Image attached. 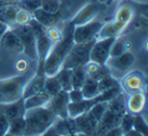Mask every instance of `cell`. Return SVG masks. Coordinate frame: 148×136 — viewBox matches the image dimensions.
Listing matches in <instances>:
<instances>
[{"label":"cell","instance_id":"cell-1","mask_svg":"<svg viewBox=\"0 0 148 136\" xmlns=\"http://www.w3.org/2000/svg\"><path fill=\"white\" fill-rule=\"evenodd\" d=\"M73 29L71 23H68L63 32V37L60 41L53 44L50 49L44 64V71L46 76H54L63 67L64 61L73 46Z\"/></svg>","mask_w":148,"mask_h":136},{"label":"cell","instance_id":"cell-2","mask_svg":"<svg viewBox=\"0 0 148 136\" xmlns=\"http://www.w3.org/2000/svg\"><path fill=\"white\" fill-rule=\"evenodd\" d=\"M126 112V95L121 91L107 102L106 110L92 135H105L110 129L119 126L122 117Z\"/></svg>","mask_w":148,"mask_h":136},{"label":"cell","instance_id":"cell-3","mask_svg":"<svg viewBox=\"0 0 148 136\" xmlns=\"http://www.w3.org/2000/svg\"><path fill=\"white\" fill-rule=\"evenodd\" d=\"M25 136L43 135L45 131L59 118L48 106L25 110Z\"/></svg>","mask_w":148,"mask_h":136},{"label":"cell","instance_id":"cell-4","mask_svg":"<svg viewBox=\"0 0 148 136\" xmlns=\"http://www.w3.org/2000/svg\"><path fill=\"white\" fill-rule=\"evenodd\" d=\"M29 78L31 76L27 71L8 78L0 79V105L23 99L25 87Z\"/></svg>","mask_w":148,"mask_h":136},{"label":"cell","instance_id":"cell-5","mask_svg":"<svg viewBox=\"0 0 148 136\" xmlns=\"http://www.w3.org/2000/svg\"><path fill=\"white\" fill-rule=\"evenodd\" d=\"M106 107H107V102H99L93 105L88 111L83 113L82 115L74 118L73 121L79 134L92 135L105 112Z\"/></svg>","mask_w":148,"mask_h":136},{"label":"cell","instance_id":"cell-6","mask_svg":"<svg viewBox=\"0 0 148 136\" xmlns=\"http://www.w3.org/2000/svg\"><path fill=\"white\" fill-rule=\"evenodd\" d=\"M95 40L86 42V43H74L70 49L63 67L72 68L76 66H84L89 61V53Z\"/></svg>","mask_w":148,"mask_h":136},{"label":"cell","instance_id":"cell-7","mask_svg":"<svg viewBox=\"0 0 148 136\" xmlns=\"http://www.w3.org/2000/svg\"><path fill=\"white\" fill-rule=\"evenodd\" d=\"M10 29L21 40L23 45V53L32 61L37 62V45H36V36L32 27L29 25H14Z\"/></svg>","mask_w":148,"mask_h":136},{"label":"cell","instance_id":"cell-8","mask_svg":"<svg viewBox=\"0 0 148 136\" xmlns=\"http://www.w3.org/2000/svg\"><path fill=\"white\" fill-rule=\"evenodd\" d=\"M120 87L125 95L136 91H146V77L139 70L128 71L121 77Z\"/></svg>","mask_w":148,"mask_h":136},{"label":"cell","instance_id":"cell-9","mask_svg":"<svg viewBox=\"0 0 148 136\" xmlns=\"http://www.w3.org/2000/svg\"><path fill=\"white\" fill-rule=\"evenodd\" d=\"M135 63V55L130 51H126L115 57H109L106 66L111 74L117 72L121 77L130 70V68Z\"/></svg>","mask_w":148,"mask_h":136},{"label":"cell","instance_id":"cell-10","mask_svg":"<svg viewBox=\"0 0 148 136\" xmlns=\"http://www.w3.org/2000/svg\"><path fill=\"white\" fill-rule=\"evenodd\" d=\"M116 38H107V39L95 40L89 53V60L95 62L101 66H106L110 57V51Z\"/></svg>","mask_w":148,"mask_h":136},{"label":"cell","instance_id":"cell-11","mask_svg":"<svg viewBox=\"0 0 148 136\" xmlns=\"http://www.w3.org/2000/svg\"><path fill=\"white\" fill-rule=\"evenodd\" d=\"M103 23L101 21H89L84 25H76L73 29L74 43H86L95 40L97 33L101 30Z\"/></svg>","mask_w":148,"mask_h":136},{"label":"cell","instance_id":"cell-12","mask_svg":"<svg viewBox=\"0 0 148 136\" xmlns=\"http://www.w3.org/2000/svg\"><path fill=\"white\" fill-rule=\"evenodd\" d=\"M134 14H135V11L130 5H121L117 9L113 23L118 37H120V35L123 33V31L127 27V25L131 23Z\"/></svg>","mask_w":148,"mask_h":136},{"label":"cell","instance_id":"cell-13","mask_svg":"<svg viewBox=\"0 0 148 136\" xmlns=\"http://www.w3.org/2000/svg\"><path fill=\"white\" fill-rule=\"evenodd\" d=\"M69 103L70 101H69V95H68V91L61 89L58 93H56L55 95L51 97V99H50L47 106L59 118L65 119V118H68L67 108Z\"/></svg>","mask_w":148,"mask_h":136},{"label":"cell","instance_id":"cell-14","mask_svg":"<svg viewBox=\"0 0 148 136\" xmlns=\"http://www.w3.org/2000/svg\"><path fill=\"white\" fill-rule=\"evenodd\" d=\"M97 13H99V6L95 3H87L74 15L73 19L69 23L73 27L84 25L89 21H92L97 15Z\"/></svg>","mask_w":148,"mask_h":136},{"label":"cell","instance_id":"cell-15","mask_svg":"<svg viewBox=\"0 0 148 136\" xmlns=\"http://www.w3.org/2000/svg\"><path fill=\"white\" fill-rule=\"evenodd\" d=\"M146 104V95L145 91H136L126 97V110L129 113L140 114L143 112Z\"/></svg>","mask_w":148,"mask_h":136},{"label":"cell","instance_id":"cell-16","mask_svg":"<svg viewBox=\"0 0 148 136\" xmlns=\"http://www.w3.org/2000/svg\"><path fill=\"white\" fill-rule=\"evenodd\" d=\"M0 47H2L4 50L10 52V53H23V45L21 43V40L18 39L15 33L9 27L4 35L0 40Z\"/></svg>","mask_w":148,"mask_h":136},{"label":"cell","instance_id":"cell-17","mask_svg":"<svg viewBox=\"0 0 148 136\" xmlns=\"http://www.w3.org/2000/svg\"><path fill=\"white\" fill-rule=\"evenodd\" d=\"M0 113H2L8 119L9 122L13 119H16V118L23 117L25 113L23 99H21L10 104L0 105Z\"/></svg>","mask_w":148,"mask_h":136},{"label":"cell","instance_id":"cell-18","mask_svg":"<svg viewBox=\"0 0 148 136\" xmlns=\"http://www.w3.org/2000/svg\"><path fill=\"white\" fill-rule=\"evenodd\" d=\"M45 78V74H39V73H36L34 76H32L25 84V91H23V99L43 91Z\"/></svg>","mask_w":148,"mask_h":136},{"label":"cell","instance_id":"cell-19","mask_svg":"<svg viewBox=\"0 0 148 136\" xmlns=\"http://www.w3.org/2000/svg\"><path fill=\"white\" fill-rule=\"evenodd\" d=\"M33 17L38 21V23H41L43 27H52V25H56V23H58L60 16L59 13H51L48 12V11L42 9L41 7L38 8L37 10H35L32 13Z\"/></svg>","mask_w":148,"mask_h":136},{"label":"cell","instance_id":"cell-20","mask_svg":"<svg viewBox=\"0 0 148 136\" xmlns=\"http://www.w3.org/2000/svg\"><path fill=\"white\" fill-rule=\"evenodd\" d=\"M50 97L45 91H41L39 93H35L33 95H29V97L23 99V103H25V110L33 109V108H39V107H45L49 103Z\"/></svg>","mask_w":148,"mask_h":136},{"label":"cell","instance_id":"cell-21","mask_svg":"<svg viewBox=\"0 0 148 136\" xmlns=\"http://www.w3.org/2000/svg\"><path fill=\"white\" fill-rule=\"evenodd\" d=\"M83 99H92L101 93L99 87V80L93 77L86 76L82 87L80 89Z\"/></svg>","mask_w":148,"mask_h":136},{"label":"cell","instance_id":"cell-22","mask_svg":"<svg viewBox=\"0 0 148 136\" xmlns=\"http://www.w3.org/2000/svg\"><path fill=\"white\" fill-rule=\"evenodd\" d=\"M17 10L18 8L14 5H6L0 7V21L6 23L9 27L14 25Z\"/></svg>","mask_w":148,"mask_h":136},{"label":"cell","instance_id":"cell-23","mask_svg":"<svg viewBox=\"0 0 148 136\" xmlns=\"http://www.w3.org/2000/svg\"><path fill=\"white\" fill-rule=\"evenodd\" d=\"M86 72L84 70V66H76L71 69V79L72 89H80L86 79Z\"/></svg>","mask_w":148,"mask_h":136},{"label":"cell","instance_id":"cell-24","mask_svg":"<svg viewBox=\"0 0 148 136\" xmlns=\"http://www.w3.org/2000/svg\"><path fill=\"white\" fill-rule=\"evenodd\" d=\"M59 81L61 89L65 91L72 89V79H71V69L70 68L62 67L58 73L55 75Z\"/></svg>","mask_w":148,"mask_h":136},{"label":"cell","instance_id":"cell-25","mask_svg":"<svg viewBox=\"0 0 148 136\" xmlns=\"http://www.w3.org/2000/svg\"><path fill=\"white\" fill-rule=\"evenodd\" d=\"M25 117H19L16 119H13L9 122V128L7 135H14V136H21L25 134Z\"/></svg>","mask_w":148,"mask_h":136},{"label":"cell","instance_id":"cell-26","mask_svg":"<svg viewBox=\"0 0 148 136\" xmlns=\"http://www.w3.org/2000/svg\"><path fill=\"white\" fill-rule=\"evenodd\" d=\"M61 85H60L59 81H58L57 77L54 76H46L45 83H44V91L53 97L56 93H58L61 91Z\"/></svg>","mask_w":148,"mask_h":136},{"label":"cell","instance_id":"cell-27","mask_svg":"<svg viewBox=\"0 0 148 136\" xmlns=\"http://www.w3.org/2000/svg\"><path fill=\"white\" fill-rule=\"evenodd\" d=\"M112 37H115V38L118 37L117 34H116L113 21H109V23H103L101 30L99 31L97 37H95V40L107 39V38H112Z\"/></svg>","mask_w":148,"mask_h":136},{"label":"cell","instance_id":"cell-28","mask_svg":"<svg viewBox=\"0 0 148 136\" xmlns=\"http://www.w3.org/2000/svg\"><path fill=\"white\" fill-rule=\"evenodd\" d=\"M133 129L139 132L141 136H146L148 134V125L144 117L140 114H135L133 120Z\"/></svg>","mask_w":148,"mask_h":136},{"label":"cell","instance_id":"cell-29","mask_svg":"<svg viewBox=\"0 0 148 136\" xmlns=\"http://www.w3.org/2000/svg\"><path fill=\"white\" fill-rule=\"evenodd\" d=\"M128 51L127 47V42L123 39H120L119 37H117L115 39V41L113 42V45L111 47V51H110V57H115L120 54L124 53V52Z\"/></svg>","mask_w":148,"mask_h":136},{"label":"cell","instance_id":"cell-30","mask_svg":"<svg viewBox=\"0 0 148 136\" xmlns=\"http://www.w3.org/2000/svg\"><path fill=\"white\" fill-rule=\"evenodd\" d=\"M117 83H119L117 81V79H116L115 77H114L113 75L111 74V73L108 72L107 74H105L99 80V91H101V93H103V91H106V89H110V87H112L113 85L117 84Z\"/></svg>","mask_w":148,"mask_h":136},{"label":"cell","instance_id":"cell-31","mask_svg":"<svg viewBox=\"0 0 148 136\" xmlns=\"http://www.w3.org/2000/svg\"><path fill=\"white\" fill-rule=\"evenodd\" d=\"M133 120H134V115L129 113V112H126L123 117H122L119 126L122 131H123L124 135H125L128 131L133 129Z\"/></svg>","mask_w":148,"mask_h":136},{"label":"cell","instance_id":"cell-32","mask_svg":"<svg viewBox=\"0 0 148 136\" xmlns=\"http://www.w3.org/2000/svg\"><path fill=\"white\" fill-rule=\"evenodd\" d=\"M60 6H61L60 0H41V8L48 12H59Z\"/></svg>","mask_w":148,"mask_h":136},{"label":"cell","instance_id":"cell-33","mask_svg":"<svg viewBox=\"0 0 148 136\" xmlns=\"http://www.w3.org/2000/svg\"><path fill=\"white\" fill-rule=\"evenodd\" d=\"M21 8L33 13L35 10L41 7V0H17Z\"/></svg>","mask_w":148,"mask_h":136},{"label":"cell","instance_id":"cell-34","mask_svg":"<svg viewBox=\"0 0 148 136\" xmlns=\"http://www.w3.org/2000/svg\"><path fill=\"white\" fill-rule=\"evenodd\" d=\"M45 32H46L47 37L53 42V44L58 41H60V40L62 39V37H63V32L60 31V30L58 29V27H56L55 25L46 27Z\"/></svg>","mask_w":148,"mask_h":136},{"label":"cell","instance_id":"cell-35","mask_svg":"<svg viewBox=\"0 0 148 136\" xmlns=\"http://www.w3.org/2000/svg\"><path fill=\"white\" fill-rule=\"evenodd\" d=\"M32 17H33V15H32L31 12H29V11L25 10L23 8H19L16 13L15 25H27L29 23V21L32 19Z\"/></svg>","mask_w":148,"mask_h":136},{"label":"cell","instance_id":"cell-36","mask_svg":"<svg viewBox=\"0 0 148 136\" xmlns=\"http://www.w3.org/2000/svg\"><path fill=\"white\" fill-rule=\"evenodd\" d=\"M9 128V121L2 113H0V136L7 135Z\"/></svg>","mask_w":148,"mask_h":136},{"label":"cell","instance_id":"cell-37","mask_svg":"<svg viewBox=\"0 0 148 136\" xmlns=\"http://www.w3.org/2000/svg\"><path fill=\"white\" fill-rule=\"evenodd\" d=\"M68 95H69L70 102H77L83 99L80 89H70V91H68Z\"/></svg>","mask_w":148,"mask_h":136},{"label":"cell","instance_id":"cell-38","mask_svg":"<svg viewBox=\"0 0 148 136\" xmlns=\"http://www.w3.org/2000/svg\"><path fill=\"white\" fill-rule=\"evenodd\" d=\"M27 68H29V63H27V61H25V60H19V61H17L16 69L18 71H21V73L27 72Z\"/></svg>","mask_w":148,"mask_h":136},{"label":"cell","instance_id":"cell-39","mask_svg":"<svg viewBox=\"0 0 148 136\" xmlns=\"http://www.w3.org/2000/svg\"><path fill=\"white\" fill-rule=\"evenodd\" d=\"M105 135H111V136H121V135H124L123 131L121 130L120 126H117V127H114L112 129H110Z\"/></svg>","mask_w":148,"mask_h":136},{"label":"cell","instance_id":"cell-40","mask_svg":"<svg viewBox=\"0 0 148 136\" xmlns=\"http://www.w3.org/2000/svg\"><path fill=\"white\" fill-rule=\"evenodd\" d=\"M9 25H6V23H2V21H0V40H1V38H2V36L4 35V33L7 31V30L9 29Z\"/></svg>","mask_w":148,"mask_h":136},{"label":"cell","instance_id":"cell-41","mask_svg":"<svg viewBox=\"0 0 148 136\" xmlns=\"http://www.w3.org/2000/svg\"><path fill=\"white\" fill-rule=\"evenodd\" d=\"M15 1H17V0H0V2L2 3H11V2H15Z\"/></svg>","mask_w":148,"mask_h":136}]
</instances>
